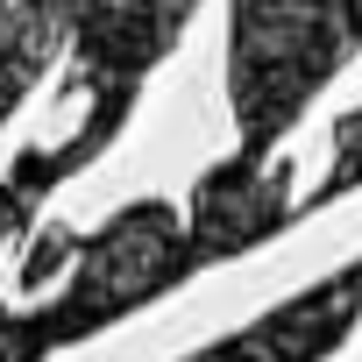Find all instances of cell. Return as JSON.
<instances>
[{
	"instance_id": "6",
	"label": "cell",
	"mask_w": 362,
	"mask_h": 362,
	"mask_svg": "<svg viewBox=\"0 0 362 362\" xmlns=\"http://www.w3.org/2000/svg\"><path fill=\"white\" fill-rule=\"evenodd\" d=\"M78 8L86 0H0V128L36 93L50 57L78 36Z\"/></svg>"
},
{
	"instance_id": "8",
	"label": "cell",
	"mask_w": 362,
	"mask_h": 362,
	"mask_svg": "<svg viewBox=\"0 0 362 362\" xmlns=\"http://www.w3.org/2000/svg\"><path fill=\"white\" fill-rule=\"evenodd\" d=\"M22 228H29V221H15L8 206H0V242H8V235H22Z\"/></svg>"
},
{
	"instance_id": "4",
	"label": "cell",
	"mask_w": 362,
	"mask_h": 362,
	"mask_svg": "<svg viewBox=\"0 0 362 362\" xmlns=\"http://www.w3.org/2000/svg\"><path fill=\"white\" fill-rule=\"evenodd\" d=\"M291 221H298V206H291V163L284 156H270V163L228 156V163H214L192 185L185 242H192V263L214 270V263H235V256L263 249Z\"/></svg>"
},
{
	"instance_id": "2",
	"label": "cell",
	"mask_w": 362,
	"mask_h": 362,
	"mask_svg": "<svg viewBox=\"0 0 362 362\" xmlns=\"http://www.w3.org/2000/svg\"><path fill=\"white\" fill-rule=\"evenodd\" d=\"M362 50V0H228V107L249 163H270L305 107Z\"/></svg>"
},
{
	"instance_id": "3",
	"label": "cell",
	"mask_w": 362,
	"mask_h": 362,
	"mask_svg": "<svg viewBox=\"0 0 362 362\" xmlns=\"http://www.w3.org/2000/svg\"><path fill=\"white\" fill-rule=\"evenodd\" d=\"M199 15V0H86L78 8V71H71V100H135L142 78L177 50L185 22Z\"/></svg>"
},
{
	"instance_id": "1",
	"label": "cell",
	"mask_w": 362,
	"mask_h": 362,
	"mask_svg": "<svg viewBox=\"0 0 362 362\" xmlns=\"http://www.w3.org/2000/svg\"><path fill=\"white\" fill-rule=\"evenodd\" d=\"M78 270L64 277L57 298L15 313L0 305V362H50L57 348H78L107 327H121L128 313L156 305L163 291H177L185 277H199L185 221H177L163 199H135L121 206L107 228L78 235Z\"/></svg>"
},
{
	"instance_id": "7",
	"label": "cell",
	"mask_w": 362,
	"mask_h": 362,
	"mask_svg": "<svg viewBox=\"0 0 362 362\" xmlns=\"http://www.w3.org/2000/svg\"><path fill=\"white\" fill-rule=\"evenodd\" d=\"M348 192H362V107L334 121V163H327V177H320V192L298 206V221L320 214V206H334V199H348Z\"/></svg>"
},
{
	"instance_id": "5",
	"label": "cell",
	"mask_w": 362,
	"mask_h": 362,
	"mask_svg": "<svg viewBox=\"0 0 362 362\" xmlns=\"http://www.w3.org/2000/svg\"><path fill=\"white\" fill-rule=\"evenodd\" d=\"M362 320V256L320 284H305L298 298H284L277 313L249 320L242 334L185 355V362H327Z\"/></svg>"
}]
</instances>
